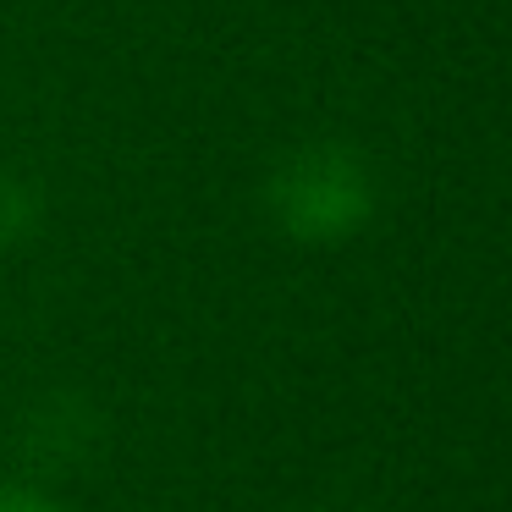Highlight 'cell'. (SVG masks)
<instances>
[{
    "label": "cell",
    "mask_w": 512,
    "mask_h": 512,
    "mask_svg": "<svg viewBox=\"0 0 512 512\" xmlns=\"http://www.w3.org/2000/svg\"><path fill=\"white\" fill-rule=\"evenodd\" d=\"M380 182L375 166L342 138H314L276 160L265 177V210L292 243L331 248L375 221Z\"/></svg>",
    "instance_id": "cell-1"
},
{
    "label": "cell",
    "mask_w": 512,
    "mask_h": 512,
    "mask_svg": "<svg viewBox=\"0 0 512 512\" xmlns=\"http://www.w3.org/2000/svg\"><path fill=\"white\" fill-rule=\"evenodd\" d=\"M39 221H45V199H39V188L23 177V171L0 166V254L23 248L28 237L39 232Z\"/></svg>",
    "instance_id": "cell-2"
},
{
    "label": "cell",
    "mask_w": 512,
    "mask_h": 512,
    "mask_svg": "<svg viewBox=\"0 0 512 512\" xmlns=\"http://www.w3.org/2000/svg\"><path fill=\"white\" fill-rule=\"evenodd\" d=\"M0 512H61V507L50 496H39V490L6 485V490H0Z\"/></svg>",
    "instance_id": "cell-3"
}]
</instances>
